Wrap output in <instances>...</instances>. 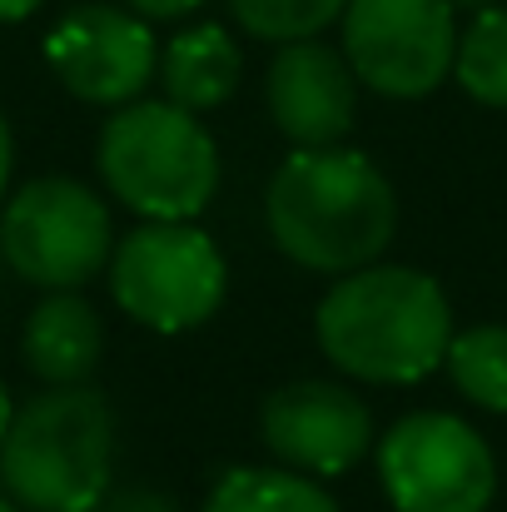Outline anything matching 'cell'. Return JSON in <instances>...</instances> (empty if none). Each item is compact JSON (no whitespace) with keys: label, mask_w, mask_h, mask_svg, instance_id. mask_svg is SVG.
<instances>
[{"label":"cell","mask_w":507,"mask_h":512,"mask_svg":"<svg viewBox=\"0 0 507 512\" xmlns=\"http://www.w3.org/2000/svg\"><path fill=\"white\" fill-rule=\"evenodd\" d=\"M264 229L304 274H353L398 234V189L363 150H289L264 184Z\"/></svg>","instance_id":"1"},{"label":"cell","mask_w":507,"mask_h":512,"mask_svg":"<svg viewBox=\"0 0 507 512\" xmlns=\"http://www.w3.org/2000/svg\"><path fill=\"white\" fill-rule=\"evenodd\" d=\"M314 339L343 378L408 388L443 368L453 309L433 274L373 259L329 284L314 309Z\"/></svg>","instance_id":"2"},{"label":"cell","mask_w":507,"mask_h":512,"mask_svg":"<svg viewBox=\"0 0 507 512\" xmlns=\"http://www.w3.org/2000/svg\"><path fill=\"white\" fill-rule=\"evenodd\" d=\"M115 488V413L90 383L40 388L0 443V493L20 512H95Z\"/></svg>","instance_id":"3"},{"label":"cell","mask_w":507,"mask_h":512,"mask_svg":"<svg viewBox=\"0 0 507 512\" xmlns=\"http://www.w3.org/2000/svg\"><path fill=\"white\" fill-rule=\"evenodd\" d=\"M95 170L135 219H199L219 194L224 165L199 115L140 95L100 125Z\"/></svg>","instance_id":"4"},{"label":"cell","mask_w":507,"mask_h":512,"mask_svg":"<svg viewBox=\"0 0 507 512\" xmlns=\"http://www.w3.org/2000/svg\"><path fill=\"white\" fill-rule=\"evenodd\" d=\"M115 309L150 334H189L224 309L229 264L199 219H140L105 264Z\"/></svg>","instance_id":"5"},{"label":"cell","mask_w":507,"mask_h":512,"mask_svg":"<svg viewBox=\"0 0 507 512\" xmlns=\"http://www.w3.org/2000/svg\"><path fill=\"white\" fill-rule=\"evenodd\" d=\"M115 239L120 234L105 194L75 174L25 179L0 204V259L20 284L40 294L85 289L100 279Z\"/></svg>","instance_id":"6"},{"label":"cell","mask_w":507,"mask_h":512,"mask_svg":"<svg viewBox=\"0 0 507 512\" xmlns=\"http://www.w3.org/2000/svg\"><path fill=\"white\" fill-rule=\"evenodd\" d=\"M378 488L393 512H488L498 498V458L488 438L443 408L403 413L373 443Z\"/></svg>","instance_id":"7"},{"label":"cell","mask_w":507,"mask_h":512,"mask_svg":"<svg viewBox=\"0 0 507 512\" xmlns=\"http://www.w3.org/2000/svg\"><path fill=\"white\" fill-rule=\"evenodd\" d=\"M338 50L353 80L383 100H423L453 75L458 10L448 0H348Z\"/></svg>","instance_id":"8"},{"label":"cell","mask_w":507,"mask_h":512,"mask_svg":"<svg viewBox=\"0 0 507 512\" xmlns=\"http://www.w3.org/2000/svg\"><path fill=\"white\" fill-rule=\"evenodd\" d=\"M50 75L80 100L100 110H120L140 100L160 70V40L145 15L130 5H75L45 30Z\"/></svg>","instance_id":"9"},{"label":"cell","mask_w":507,"mask_h":512,"mask_svg":"<svg viewBox=\"0 0 507 512\" xmlns=\"http://www.w3.org/2000/svg\"><path fill=\"white\" fill-rule=\"evenodd\" d=\"M259 438L274 463L329 483L373 448V413L338 378H294L264 398Z\"/></svg>","instance_id":"10"},{"label":"cell","mask_w":507,"mask_h":512,"mask_svg":"<svg viewBox=\"0 0 507 512\" xmlns=\"http://www.w3.org/2000/svg\"><path fill=\"white\" fill-rule=\"evenodd\" d=\"M264 105L274 130L294 150H329L353 135L358 120V80L343 60V50L314 40H289L269 60L264 75Z\"/></svg>","instance_id":"11"},{"label":"cell","mask_w":507,"mask_h":512,"mask_svg":"<svg viewBox=\"0 0 507 512\" xmlns=\"http://www.w3.org/2000/svg\"><path fill=\"white\" fill-rule=\"evenodd\" d=\"M100 353H105V324H100L95 304L80 299V289L45 294L25 314L20 358H25L30 378H40L45 388L90 383V373L100 368Z\"/></svg>","instance_id":"12"},{"label":"cell","mask_w":507,"mask_h":512,"mask_svg":"<svg viewBox=\"0 0 507 512\" xmlns=\"http://www.w3.org/2000/svg\"><path fill=\"white\" fill-rule=\"evenodd\" d=\"M239 75H244L239 40L214 20H199V25H184L179 35H169V45L160 50V70H155L160 100L189 110V115L224 110L239 90Z\"/></svg>","instance_id":"13"},{"label":"cell","mask_w":507,"mask_h":512,"mask_svg":"<svg viewBox=\"0 0 507 512\" xmlns=\"http://www.w3.org/2000/svg\"><path fill=\"white\" fill-rule=\"evenodd\" d=\"M199 512H343V508L334 503V493L319 478H309V473H294L284 463H239V468H224L209 483Z\"/></svg>","instance_id":"14"},{"label":"cell","mask_w":507,"mask_h":512,"mask_svg":"<svg viewBox=\"0 0 507 512\" xmlns=\"http://www.w3.org/2000/svg\"><path fill=\"white\" fill-rule=\"evenodd\" d=\"M443 368L453 388L483 408V413H507V324H473L453 329Z\"/></svg>","instance_id":"15"},{"label":"cell","mask_w":507,"mask_h":512,"mask_svg":"<svg viewBox=\"0 0 507 512\" xmlns=\"http://www.w3.org/2000/svg\"><path fill=\"white\" fill-rule=\"evenodd\" d=\"M453 80L463 85L468 100L507 110V5L473 10V20L458 30Z\"/></svg>","instance_id":"16"},{"label":"cell","mask_w":507,"mask_h":512,"mask_svg":"<svg viewBox=\"0 0 507 512\" xmlns=\"http://www.w3.org/2000/svg\"><path fill=\"white\" fill-rule=\"evenodd\" d=\"M348 0H229L234 20L269 45H289V40H314L319 30H329L343 15Z\"/></svg>","instance_id":"17"},{"label":"cell","mask_w":507,"mask_h":512,"mask_svg":"<svg viewBox=\"0 0 507 512\" xmlns=\"http://www.w3.org/2000/svg\"><path fill=\"white\" fill-rule=\"evenodd\" d=\"M95 512H179V503L160 488H110V498Z\"/></svg>","instance_id":"18"},{"label":"cell","mask_w":507,"mask_h":512,"mask_svg":"<svg viewBox=\"0 0 507 512\" xmlns=\"http://www.w3.org/2000/svg\"><path fill=\"white\" fill-rule=\"evenodd\" d=\"M125 5L155 25V20H184V15H194L204 0H125Z\"/></svg>","instance_id":"19"},{"label":"cell","mask_w":507,"mask_h":512,"mask_svg":"<svg viewBox=\"0 0 507 512\" xmlns=\"http://www.w3.org/2000/svg\"><path fill=\"white\" fill-rule=\"evenodd\" d=\"M10 170H15V140H10V120L0 110V204L10 194Z\"/></svg>","instance_id":"20"},{"label":"cell","mask_w":507,"mask_h":512,"mask_svg":"<svg viewBox=\"0 0 507 512\" xmlns=\"http://www.w3.org/2000/svg\"><path fill=\"white\" fill-rule=\"evenodd\" d=\"M40 5H45V0H0V25H20V20H30Z\"/></svg>","instance_id":"21"},{"label":"cell","mask_w":507,"mask_h":512,"mask_svg":"<svg viewBox=\"0 0 507 512\" xmlns=\"http://www.w3.org/2000/svg\"><path fill=\"white\" fill-rule=\"evenodd\" d=\"M10 418H15V398H10V388H5V378H0V443H5V433H10Z\"/></svg>","instance_id":"22"},{"label":"cell","mask_w":507,"mask_h":512,"mask_svg":"<svg viewBox=\"0 0 507 512\" xmlns=\"http://www.w3.org/2000/svg\"><path fill=\"white\" fill-rule=\"evenodd\" d=\"M453 10H483V5H498V0H448Z\"/></svg>","instance_id":"23"},{"label":"cell","mask_w":507,"mask_h":512,"mask_svg":"<svg viewBox=\"0 0 507 512\" xmlns=\"http://www.w3.org/2000/svg\"><path fill=\"white\" fill-rule=\"evenodd\" d=\"M0 512H20V508H15V503H10V498H5V493H0Z\"/></svg>","instance_id":"24"}]
</instances>
